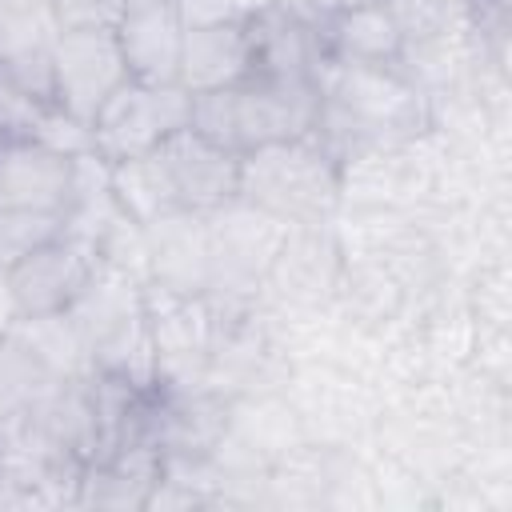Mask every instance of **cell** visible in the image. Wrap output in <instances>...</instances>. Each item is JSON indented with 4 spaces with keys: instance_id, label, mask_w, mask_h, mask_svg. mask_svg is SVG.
I'll return each instance as SVG.
<instances>
[{
    "instance_id": "6da1fadb",
    "label": "cell",
    "mask_w": 512,
    "mask_h": 512,
    "mask_svg": "<svg viewBox=\"0 0 512 512\" xmlns=\"http://www.w3.org/2000/svg\"><path fill=\"white\" fill-rule=\"evenodd\" d=\"M320 112L316 84H276V80H244L216 92L192 96L188 128L204 140L244 156L280 140L312 136Z\"/></svg>"
},
{
    "instance_id": "7a4b0ae2",
    "label": "cell",
    "mask_w": 512,
    "mask_h": 512,
    "mask_svg": "<svg viewBox=\"0 0 512 512\" xmlns=\"http://www.w3.org/2000/svg\"><path fill=\"white\" fill-rule=\"evenodd\" d=\"M336 188H340L336 156L316 136L280 140L240 156L236 200L260 212H272L284 224L328 212L336 200Z\"/></svg>"
},
{
    "instance_id": "3957f363",
    "label": "cell",
    "mask_w": 512,
    "mask_h": 512,
    "mask_svg": "<svg viewBox=\"0 0 512 512\" xmlns=\"http://www.w3.org/2000/svg\"><path fill=\"white\" fill-rule=\"evenodd\" d=\"M192 120V92L180 84H144L124 80L92 116V148L116 164L128 156H144L160 148L172 132L188 128Z\"/></svg>"
},
{
    "instance_id": "277c9868",
    "label": "cell",
    "mask_w": 512,
    "mask_h": 512,
    "mask_svg": "<svg viewBox=\"0 0 512 512\" xmlns=\"http://www.w3.org/2000/svg\"><path fill=\"white\" fill-rule=\"evenodd\" d=\"M128 80V64L112 28H60L52 44V100L92 124L100 104Z\"/></svg>"
},
{
    "instance_id": "5b68a950",
    "label": "cell",
    "mask_w": 512,
    "mask_h": 512,
    "mask_svg": "<svg viewBox=\"0 0 512 512\" xmlns=\"http://www.w3.org/2000/svg\"><path fill=\"white\" fill-rule=\"evenodd\" d=\"M168 180H172V192H176V204L184 212H196V216H208L224 204L236 200V188H240V156L204 140L200 132L192 128H180L172 132L168 140H160L156 148Z\"/></svg>"
},
{
    "instance_id": "8992f818",
    "label": "cell",
    "mask_w": 512,
    "mask_h": 512,
    "mask_svg": "<svg viewBox=\"0 0 512 512\" xmlns=\"http://www.w3.org/2000/svg\"><path fill=\"white\" fill-rule=\"evenodd\" d=\"M96 264H100L96 248L64 228L56 240L36 248L28 260H20L4 276L16 296L20 316H44V312H64L76 300V292L88 284Z\"/></svg>"
},
{
    "instance_id": "52a82bcc",
    "label": "cell",
    "mask_w": 512,
    "mask_h": 512,
    "mask_svg": "<svg viewBox=\"0 0 512 512\" xmlns=\"http://www.w3.org/2000/svg\"><path fill=\"white\" fill-rule=\"evenodd\" d=\"M56 36L60 16L52 0H0V68L36 100H52Z\"/></svg>"
},
{
    "instance_id": "ba28073f",
    "label": "cell",
    "mask_w": 512,
    "mask_h": 512,
    "mask_svg": "<svg viewBox=\"0 0 512 512\" xmlns=\"http://www.w3.org/2000/svg\"><path fill=\"white\" fill-rule=\"evenodd\" d=\"M128 76L144 84H176L184 24L172 0H124L120 20L112 24Z\"/></svg>"
},
{
    "instance_id": "9c48e42d",
    "label": "cell",
    "mask_w": 512,
    "mask_h": 512,
    "mask_svg": "<svg viewBox=\"0 0 512 512\" xmlns=\"http://www.w3.org/2000/svg\"><path fill=\"white\" fill-rule=\"evenodd\" d=\"M164 452L148 440H120L100 456L84 460L76 476V504L88 508H148L152 488L160 484Z\"/></svg>"
},
{
    "instance_id": "30bf717a",
    "label": "cell",
    "mask_w": 512,
    "mask_h": 512,
    "mask_svg": "<svg viewBox=\"0 0 512 512\" xmlns=\"http://www.w3.org/2000/svg\"><path fill=\"white\" fill-rule=\"evenodd\" d=\"M144 240H148V284H160L172 292H208L212 244H208L204 216L176 208L144 224Z\"/></svg>"
},
{
    "instance_id": "8fae6325",
    "label": "cell",
    "mask_w": 512,
    "mask_h": 512,
    "mask_svg": "<svg viewBox=\"0 0 512 512\" xmlns=\"http://www.w3.org/2000/svg\"><path fill=\"white\" fill-rule=\"evenodd\" d=\"M76 184V156L52 152L36 140H0V208L68 212Z\"/></svg>"
},
{
    "instance_id": "7c38bea8",
    "label": "cell",
    "mask_w": 512,
    "mask_h": 512,
    "mask_svg": "<svg viewBox=\"0 0 512 512\" xmlns=\"http://www.w3.org/2000/svg\"><path fill=\"white\" fill-rule=\"evenodd\" d=\"M316 44L324 60L360 64V68H396L408 52L404 32L388 0H372L348 12H336L316 24Z\"/></svg>"
},
{
    "instance_id": "4fadbf2b",
    "label": "cell",
    "mask_w": 512,
    "mask_h": 512,
    "mask_svg": "<svg viewBox=\"0 0 512 512\" xmlns=\"http://www.w3.org/2000/svg\"><path fill=\"white\" fill-rule=\"evenodd\" d=\"M252 80V44L244 20L232 24H208V28H184L180 44V68L176 84L196 92H216Z\"/></svg>"
},
{
    "instance_id": "5bb4252c",
    "label": "cell",
    "mask_w": 512,
    "mask_h": 512,
    "mask_svg": "<svg viewBox=\"0 0 512 512\" xmlns=\"http://www.w3.org/2000/svg\"><path fill=\"white\" fill-rule=\"evenodd\" d=\"M108 188H112L120 212L132 216L136 224H152V220L180 208L156 148L144 152V156H128V160L108 164Z\"/></svg>"
},
{
    "instance_id": "9a60e30c",
    "label": "cell",
    "mask_w": 512,
    "mask_h": 512,
    "mask_svg": "<svg viewBox=\"0 0 512 512\" xmlns=\"http://www.w3.org/2000/svg\"><path fill=\"white\" fill-rule=\"evenodd\" d=\"M12 332L64 380L88 376L92 372V356L76 332V324L68 320V312H44V316H20L12 324Z\"/></svg>"
},
{
    "instance_id": "2e32d148",
    "label": "cell",
    "mask_w": 512,
    "mask_h": 512,
    "mask_svg": "<svg viewBox=\"0 0 512 512\" xmlns=\"http://www.w3.org/2000/svg\"><path fill=\"white\" fill-rule=\"evenodd\" d=\"M64 376H56L16 332L0 336V416H20L44 400Z\"/></svg>"
},
{
    "instance_id": "e0dca14e",
    "label": "cell",
    "mask_w": 512,
    "mask_h": 512,
    "mask_svg": "<svg viewBox=\"0 0 512 512\" xmlns=\"http://www.w3.org/2000/svg\"><path fill=\"white\" fill-rule=\"evenodd\" d=\"M64 232V212L48 208H0V272H12L36 248Z\"/></svg>"
},
{
    "instance_id": "ac0fdd59",
    "label": "cell",
    "mask_w": 512,
    "mask_h": 512,
    "mask_svg": "<svg viewBox=\"0 0 512 512\" xmlns=\"http://www.w3.org/2000/svg\"><path fill=\"white\" fill-rule=\"evenodd\" d=\"M60 28H112L124 0H52Z\"/></svg>"
},
{
    "instance_id": "d6986e66",
    "label": "cell",
    "mask_w": 512,
    "mask_h": 512,
    "mask_svg": "<svg viewBox=\"0 0 512 512\" xmlns=\"http://www.w3.org/2000/svg\"><path fill=\"white\" fill-rule=\"evenodd\" d=\"M184 28H208V24H232L244 20L240 0H172Z\"/></svg>"
},
{
    "instance_id": "ffe728a7",
    "label": "cell",
    "mask_w": 512,
    "mask_h": 512,
    "mask_svg": "<svg viewBox=\"0 0 512 512\" xmlns=\"http://www.w3.org/2000/svg\"><path fill=\"white\" fill-rule=\"evenodd\" d=\"M312 24H320V20H328V16H336V12H348V8H360V4H372V0H292Z\"/></svg>"
},
{
    "instance_id": "44dd1931",
    "label": "cell",
    "mask_w": 512,
    "mask_h": 512,
    "mask_svg": "<svg viewBox=\"0 0 512 512\" xmlns=\"http://www.w3.org/2000/svg\"><path fill=\"white\" fill-rule=\"evenodd\" d=\"M16 320H20V308H16V296L8 288V276L0 272V336H8Z\"/></svg>"
}]
</instances>
